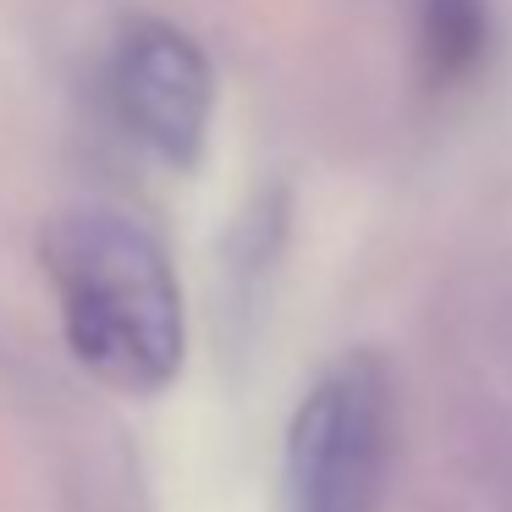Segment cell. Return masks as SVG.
Instances as JSON below:
<instances>
[{
  "mask_svg": "<svg viewBox=\"0 0 512 512\" xmlns=\"http://www.w3.org/2000/svg\"><path fill=\"white\" fill-rule=\"evenodd\" d=\"M111 105L138 149L171 171H193L215 122V72L171 23H133L111 56Z\"/></svg>",
  "mask_w": 512,
  "mask_h": 512,
  "instance_id": "cell-3",
  "label": "cell"
},
{
  "mask_svg": "<svg viewBox=\"0 0 512 512\" xmlns=\"http://www.w3.org/2000/svg\"><path fill=\"white\" fill-rule=\"evenodd\" d=\"M397 391L380 353H342L298 397L281 446L276 512H380Z\"/></svg>",
  "mask_w": 512,
  "mask_h": 512,
  "instance_id": "cell-2",
  "label": "cell"
},
{
  "mask_svg": "<svg viewBox=\"0 0 512 512\" xmlns=\"http://www.w3.org/2000/svg\"><path fill=\"white\" fill-rule=\"evenodd\" d=\"M490 0H419V67L430 89L468 83L490 56Z\"/></svg>",
  "mask_w": 512,
  "mask_h": 512,
  "instance_id": "cell-4",
  "label": "cell"
},
{
  "mask_svg": "<svg viewBox=\"0 0 512 512\" xmlns=\"http://www.w3.org/2000/svg\"><path fill=\"white\" fill-rule=\"evenodd\" d=\"M67 353L122 397H155L182 375L188 309L166 243L111 204L61 210L39 232Z\"/></svg>",
  "mask_w": 512,
  "mask_h": 512,
  "instance_id": "cell-1",
  "label": "cell"
}]
</instances>
